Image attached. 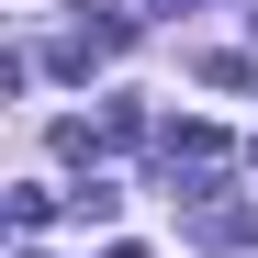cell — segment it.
Returning <instances> with one entry per match:
<instances>
[{
  "label": "cell",
  "instance_id": "cell-1",
  "mask_svg": "<svg viewBox=\"0 0 258 258\" xmlns=\"http://www.w3.org/2000/svg\"><path fill=\"white\" fill-rule=\"evenodd\" d=\"M191 236H202V247H258V202H202Z\"/></svg>",
  "mask_w": 258,
  "mask_h": 258
},
{
  "label": "cell",
  "instance_id": "cell-2",
  "mask_svg": "<svg viewBox=\"0 0 258 258\" xmlns=\"http://www.w3.org/2000/svg\"><path fill=\"white\" fill-rule=\"evenodd\" d=\"M213 157H225L213 123H168V168H213Z\"/></svg>",
  "mask_w": 258,
  "mask_h": 258
},
{
  "label": "cell",
  "instance_id": "cell-3",
  "mask_svg": "<svg viewBox=\"0 0 258 258\" xmlns=\"http://www.w3.org/2000/svg\"><path fill=\"white\" fill-rule=\"evenodd\" d=\"M112 213H123V191H112V180H90V191H68V225H112Z\"/></svg>",
  "mask_w": 258,
  "mask_h": 258
},
{
  "label": "cell",
  "instance_id": "cell-4",
  "mask_svg": "<svg viewBox=\"0 0 258 258\" xmlns=\"http://www.w3.org/2000/svg\"><path fill=\"white\" fill-rule=\"evenodd\" d=\"M101 258H146V247H101Z\"/></svg>",
  "mask_w": 258,
  "mask_h": 258
},
{
  "label": "cell",
  "instance_id": "cell-5",
  "mask_svg": "<svg viewBox=\"0 0 258 258\" xmlns=\"http://www.w3.org/2000/svg\"><path fill=\"white\" fill-rule=\"evenodd\" d=\"M247 23H258V0H247Z\"/></svg>",
  "mask_w": 258,
  "mask_h": 258
}]
</instances>
